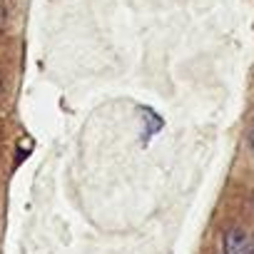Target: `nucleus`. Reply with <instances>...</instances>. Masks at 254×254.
<instances>
[{
    "label": "nucleus",
    "instance_id": "obj_2",
    "mask_svg": "<svg viewBox=\"0 0 254 254\" xmlns=\"http://www.w3.org/2000/svg\"><path fill=\"white\" fill-rule=\"evenodd\" d=\"M252 147H254V130H252Z\"/></svg>",
    "mask_w": 254,
    "mask_h": 254
},
{
    "label": "nucleus",
    "instance_id": "obj_1",
    "mask_svg": "<svg viewBox=\"0 0 254 254\" xmlns=\"http://www.w3.org/2000/svg\"><path fill=\"white\" fill-rule=\"evenodd\" d=\"M224 254H254V237L244 229H227L224 234Z\"/></svg>",
    "mask_w": 254,
    "mask_h": 254
}]
</instances>
